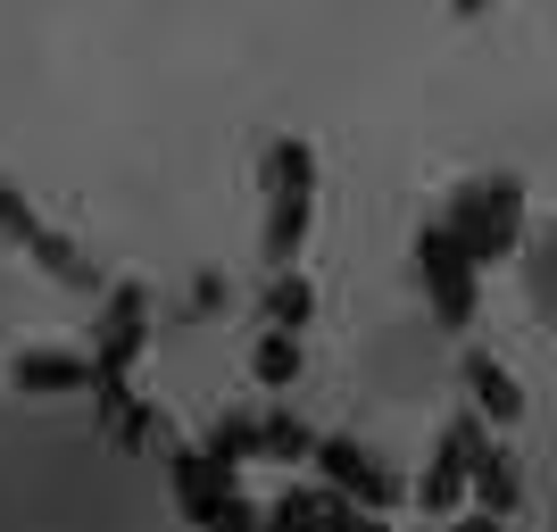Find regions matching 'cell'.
I'll return each mask as SVG.
<instances>
[{
    "mask_svg": "<svg viewBox=\"0 0 557 532\" xmlns=\"http://www.w3.org/2000/svg\"><path fill=\"white\" fill-rule=\"evenodd\" d=\"M141 342H150V292L141 283H116L109 300H100V342H92V399H100V424H109V441H125V449H141L150 441V417L134 408V392H125V374H134Z\"/></svg>",
    "mask_w": 557,
    "mask_h": 532,
    "instance_id": "6da1fadb",
    "label": "cell"
},
{
    "mask_svg": "<svg viewBox=\"0 0 557 532\" xmlns=\"http://www.w3.org/2000/svg\"><path fill=\"white\" fill-rule=\"evenodd\" d=\"M317 216V150L300 134L267 141V267H292Z\"/></svg>",
    "mask_w": 557,
    "mask_h": 532,
    "instance_id": "7a4b0ae2",
    "label": "cell"
},
{
    "mask_svg": "<svg viewBox=\"0 0 557 532\" xmlns=\"http://www.w3.org/2000/svg\"><path fill=\"white\" fill-rule=\"evenodd\" d=\"M449 233L466 242V258L474 267H499V258L524 242V184L516 175H483V184H458L449 191Z\"/></svg>",
    "mask_w": 557,
    "mask_h": 532,
    "instance_id": "3957f363",
    "label": "cell"
},
{
    "mask_svg": "<svg viewBox=\"0 0 557 532\" xmlns=\"http://www.w3.org/2000/svg\"><path fill=\"white\" fill-rule=\"evenodd\" d=\"M0 242H17L25 258H34V267H42L50 283H67V292H100V267L84 250H75L67 233L59 225H42V209H34V200H25L17 184H0Z\"/></svg>",
    "mask_w": 557,
    "mask_h": 532,
    "instance_id": "277c9868",
    "label": "cell"
},
{
    "mask_svg": "<svg viewBox=\"0 0 557 532\" xmlns=\"http://www.w3.org/2000/svg\"><path fill=\"white\" fill-rule=\"evenodd\" d=\"M417 275H424V308H433V324L442 333H466L474 324V258H466V242L449 225H424L417 233Z\"/></svg>",
    "mask_w": 557,
    "mask_h": 532,
    "instance_id": "5b68a950",
    "label": "cell"
},
{
    "mask_svg": "<svg viewBox=\"0 0 557 532\" xmlns=\"http://www.w3.org/2000/svg\"><path fill=\"white\" fill-rule=\"evenodd\" d=\"M308 466H325V491H342V499H358V508H392L399 491H392V466L374 458V449H358L349 433H317V458Z\"/></svg>",
    "mask_w": 557,
    "mask_h": 532,
    "instance_id": "8992f818",
    "label": "cell"
},
{
    "mask_svg": "<svg viewBox=\"0 0 557 532\" xmlns=\"http://www.w3.org/2000/svg\"><path fill=\"white\" fill-rule=\"evenodd\" d=\"M483 449H491V441H483V417H458V424L442 433V449H433V466H424L417 499H424L433 516H449L466 491H474V466H483Z\"/></svg>",
    "mask_w": 557,
    "mask_h": 532,
    "instance_id": "52a82bcc",
    "label": "cell"
},
{
    "mask_svg": "<svg viewBox=\"0 0 557 532\" xmlns=\"http://www.w3.org/2000/svg\"><path fill=\"white\" fill-rule=\"evenodd\" d=\"M166 491H175V508L191 516V532H209L233 499V466H216L209 449H175L166 458Z\"/></svg>",
    "mask_w": 557,
    "mask_h": 532,
    "instance_id": "ba28073f",
    "label": "cell"
},
{
    "mask_svg": "<svg viewBox=\"0 0 557 532\" xmlns=\"http://www.w3.org/2000/svg\"><path fill=\"white\" fill-rule=\"evenodd\" d=\"M9 383H17L25 399H67V392H92L100 367L84 349H25L17 367H9Z\"/></svg>",
    "mask_w": 557,
    "mask_h": 532,
    "instance_id": "9c48e42d",
    "label": "cell"
},
{
    "mask_svg": "<svg viewBox=\"0 0 557 532\" xmlns=\"http://www.w3.org/2000/svg\"><path fill=\"white\" fill-rule=\"evenodd\" d=\"M458 374H466V392H474V417H483V424H516V417H524V383H516L491 349H466Z\"/></svg>",
    "mask_w": 557,
    "mask_h": 532,
    "instance_id": "30bf717a",
    "label": "cell"
},
{
    "mask_svg": "<svg viewBox=\"0 0 557 532\" xmlns=\"http://www.w3.org/2000/svg\"><path fill=\"white\" fill-rule=\"evenodd\" d=\"M474 499H483V516H508L516 499H524V483H516V458H508V449H483V466H474Z\"/></svg>",
    "mask_w": 557,
    "mask_h": 532,
    "instance_id": "8fae6325",
    "label": "cell"
},
{
    "mask_svg": "<svg viewBox=\"0 0 557 532\" xmlns=\"http://www.w3.org/2000/svg\"><path fill=\"white\" fill-rule=\"evenodd\" d=\"M258 308H267V324H275V333H300V324L317 317V292H308V275H275Z\"/></svg>",
    "mask_w": 557,
    "mask_h": 532,
    "instance_id": "7c38bea8",
    "label": "cell"
},
{
    "mask_svg": "<svg viewBox=\"0 0 557 532\" xmlns=\"http://www.w3.org/2000/svg\"><path fill=\"white\" fill-rule=\"evenodd\" d=\"M258 458H283V466H300V458H317V433H308L300 417H258Z\"/></svg>",
    "mask_w": 557,
    "mask_h": 532,
    "instance_id": "4fadbf2b",
    "label": "cell"
},
{
    "mask_svg": "<svg viewBox=\"0 0 557 532\" xmlns=\"http://www.w3.org/2000/svg\"><path fill=\"white\" fill-rule=\"evenodd\" d=\"M250 367H258V383H267V392H283V383L300 374V333H275V324H267V333H258V349H250Z\"/></svg>",
    "mask_w": 557,
    "mask_h": 532,
    "instance_id": "5bb4252c",
    "label": "cell"
},
{
    "mask_svg": "<svg viewBox=\"0 0 557 532\" xmlns=\"http://www.w3.org/2000/svg\"><path fill=\"white\" fill-rule=\"evenodd\" d=\"M209 458H216V466H250V458H258V417H225V424L209 433Z\"/></svg>",
    "mask_w": 557,
    "mask_h": 532,
    "instance_id": "9a60e30c",
    "label": "cell"
},
{
    "mask_svg": "<svg viewBox=\"0 0 557 532\" xmlns=\"http://www.w3.org/2000/svg\"><path fill=\"white\" fill-rule=\"evenodd\" d=\"M449 532H508V516H483V508H474V516H458Z\"/></svg>",
    "mask_w": 557,
    "mask_h": 532,
    "instance_id": "2e32d148",
    "label": "cell"
},
{
    "mask_svg": "<svg viewBox=\"0 0 557 532\" xmlns=\"http://www.w3.org/2000/svg\"><path fill=\"white\" fill-rule=\"evenodd\" d=\"M349 532H392V524H383L374 508H358V516H349Z\"/></svg>",
    "mask_w": 557,
    "mask_h": 532,
    "instance_id": "e0dca14e",
    "label": "cell"
},
{
    "mask_svg": "<svg viewBox=\"0 0 557 532\" xmlns=\"http://www.w3.org/2000/svg\"><path fill=\"white\" fill-rule=\"evenodd\" d=\"M449 9H458V17H483V9H491V0H449Z\"/></svg>",
    "mask_w": 557,
    "mask_h": 532,
    "instance_id": "ac0fdd59",
    "label": "cell"
}]
</instances>
